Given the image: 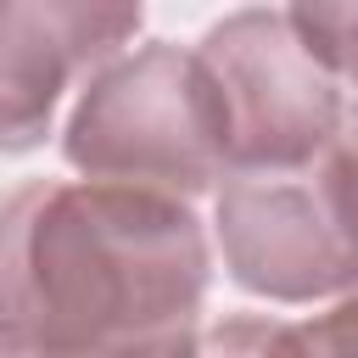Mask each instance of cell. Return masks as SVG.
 <instances>
[{"label":"cell","mask_w":358,"mask_h":358,"mask_svg":"<svg viewBox=\"0 0 358 358\" xmlns=\"http://www.w3.org/2000/svg\"><path fill=\"white\" fill-rule=\"evenodd\" d=\"M207 302V235L173 190L34 179L0 196V347L185 352Z\"/></svg>","instance_id":"1"},{"label":"cell","mask_w":358,"mask_h":358,"mask_svg":"<svg viewBox=\"0 0 358 358\" xmlns=\"http://www.w3.org/2000/svg\"><path fill=\"white\" fill-rule=\"evenodd\" d=\"M62 157L84 179H123L196 196L229 173L218 90L196 50L145 45L106 62L67 117Z\"/></svg>","instance_id":"2"},{"label":"cell","mask_w":358,"mask_h":358,"mask_svg":"<svg viewBox=\"0 0 358 358\" xmlns=\"http://www.w3.org/2000/svg\"><path fill=\"white\" fill-rule=\"evenodd\" d=\"M218 246L229 280L268 302H313L358 280V224L324 157L229 168L218 190Z\"/></svg>","instance_id":"3"},{"label":"cell","mask_w":358,"mask_h":358,"mask_svg":"<svg viewBox=\"0 0 358 358\" xmlns=\"http://www.w3.org/2000/svg\"><path fill=\"white\" fill-rule=\"evenodd\" d=\"M229 134V168H285L330 145L341 84L280 11H235L196 45Z\"/></svg>","instance_id":"4"},{"label":"cell","mask_w":358,"mask_h":358,"mask_svg":"<svg viewBox=\"0 0 358 358\" xmlns=\"http://www.w3.org/2000/svg\"><path fill=\"white\" fill-rule=\"evenodd\" d=\"M145 0H0V151H34L56 101L106 67L140 28Z\"/></svg>","instance_id":"5"},{"label":"cell","mask_w":358,"mask_h":358,"mask_svg":"<svg viewBox=\"0 0 358 358\" xmlns=\"http://www.w3.org/2000/svg\"><path fill=\"white\" fill-rule=\"evenodd\" d=\"M235 341H252V347H274V352H358V280L336 291V308L324 319H308V324H252V330H224L218 347H235Z\"/></svg>","instance_id":"6"},{"label":"cell","mask_w":358,"mask_h":358,"mask_svg":"<svg viewBox=\"0 0 358 358\" xmlns=\"http://www.w3.org/2000/svg\"><path fill=\"white\" fill-rule=\"evenodd\" d=\"M285 22L313 50V62L330 67L336 84L358 90V0H291Z\"/></svg>","instance_id":"7"},{"label":"cell","mask_w":358,"mask_h":358,"mask_svg":"<svg viewBox=\"0 0 358 358\" xmlns=\"http://www.w3.org/2000/svg\"><path fill=\"white\" fill-rule=\"evenodd\" d=\"M319 157L330 162V173H336V185H341V196H347V213H352V224H358V101L341 106V123H336V134H330V145H324Z\"/></svg>","instance_id":"8"}]
</instances>
